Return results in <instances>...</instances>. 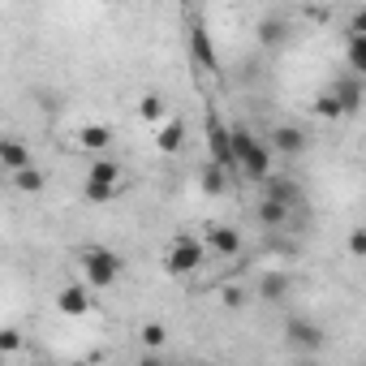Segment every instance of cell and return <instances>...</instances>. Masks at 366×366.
<instances>
[{
	"mask_svg": "<svg viewBox=\"0 0 366 366\" xmlns=\"http://www.w3.org/2000/svg\"><path fill=\"white\" fill-rule=\"evenodd\" d=\"M181 142H186V121H164L155 134V147L164 155H172V151H181Z\"/></svg>",
	"mask_w": 366,
	"mask_h": 366,
	"instance_id": "5bb4252c",
	"label": "cell"
},
{
	"mask_svg": "<svg viewBox=\"0 0 366 366\" xmlns=\"http://www.w3.org/2000/svg\"><path fill=\"white\" fill-rule=\"evenodd\" d=\"M82 194H86V203H112V199H117V181H95V177H86Z\"/></svg>",
	"mask_w": 366,
	"mask_h": 366,
	"instance_id": "d6986e66",
	"label": "cell"
},
{
	"mask_svg": "<svg viewBox=\"0 0 366 366\" xmlns=\"http://www.w3.org/2000/svg\"><path fill=\"white\" fill-rule=\"evenodd\" d=\"M220 297H224V306H233V310H237V306L246 302V289H237V285H224V293H220Z\"/></svg>",
	"mask_w": 366,
	"mask_h": 366,
	"instance_id": "484cf974",
	"label": "cell"
},
{
	"mask_svg": "<svg viewBox=\"0 0 366 366\" xmlns=\"http://www.w3.org/2000/svg\"><path fill=\"white\" fill-rule=\"evenodd\" d=\"M0 353H22V332H14V327H0Z\"/></svg>",
	"mask_w": 366,
	"mask_h": 366,
	"instance_id": "d4e9b609",
	"label": "cell"
},
{
	"mask_svg": "<svg viewBox=\"0 0 366 366\" xmlns=\"http://www.w3.org/2000/svg\"><path fill=\"white\" fill-rule=\"evenodd\" d=\"M190 56H194V65H199V69H207V74H216V69H220L216 44H212V35H207V26H203V22H194V26H190Z\"/></svg>",
	"mask_w": 366,
	"mask_h": 366,
	"instance_id": "5b68a950",
	"label": "cell"
},
{
	"mask_svg": "<svg viewBox=\"0 0 366 366\" xmlns=\"http://www.w3.org/2000/svg\"><path fill=\"white\" fill-rule=\"evenodd\" d=\"M285 39H289V22L285 18H263L259 22V44L263 48H280Z\"/></svg>",
	"mask_w": 366,
	"mask_h": 366,
	"instance_id": "9a60e30c",
	"label": "cell"
},
{
	"mask_svg": "<svg viewBox=\"0 0 366 366\" xmlns=\"http://www.w3.org/2000/svg\"><path fill=\"white\" fill-rule=\"evenodd\" d=\"M164 340H168L164 323H142V345L147 349H164Z\"/></svg>",
	"mask_w": 366,
	"mask_h": 366,
	"instance_id": "cb8c5ba5",
	"label": "cell"
},
{
	"mask_svg": "<svg viewBox=\"0 0 366 366\" xmlns=\"http://www.w3.org/2000/svg\"><path fill=\"white\" fill-rule=\"evenodd\" d=\"M285 340H289L293 349H302V353H315V349H323V332H319L310 319H289V327H285Z\"/></svg>",
	"mask_w": 366,
	"mask_h": 366,
	"instance_id": "8992f818",
	"label": "cell"
},
{
	"mask_svg": "<svg viewBox=\"0 0 366 366\" xmlns=\"http://www.w3.org/2000/svg\"><path fill=\"white\" fill-rule=\"evenodd\" d=\"M164 112H168L164 95H159V91H147V95H142V104H138V117H142V121H151V125H159V121H164Z\"/></svg>",
	"mask_w": 366,
	"mask_h": 366,
	"instance_id": "e0dca14e",
	"label": "cell"
},
{
	"mask_svg": "<svg viewBox=\"0 0 366 366\" xmlns=\"http://www.w3.org/2000/svg\"><path fill=\"white\" fill-rule=\"evenodd\" d=\"M82 272H86V285H91V289H108V285L121 280L125 259H121L117 250H108V246H91V250L82 254Z\"/></svg>",
	"mask_w": 366,
	"mask_h": 366,
	"instance_id": "7a4b0ae2",
	"label": "cell"
},
{
	"mask_svg": "<svg viewBox=\"0 0 366 366\" xmlns=\"http://www.w3.org/2000/svg\"><path fill=\"white\" fill-rule=\"evenodd\" d=\"M272 147H276L280 155H302V151L310 147V138H306V129H297V125H276V129H272Z\"/></svg>",
	"mask_w": 366,
	"mask_h": 366,
	"instance_id": "9c48e42d",
	"label": "cell"
},
{
	"mask_svg": "<svg viewBox=\"0 0 366 366\" xmlns=\"http://www.w3.org/2000/svg\"><path fill=\"white\" fill-rule=\"evenodd\" d=\"M199 263H203V246H199L194 233H181V237L168 246V254H164L168 276H190V272H199Z\"/></svg>",
	"mask_w": 366,
	"mask_h": 366,
	"instance_id": "3957f363",
	"label": "cell"
},
{
	"mask_svg": "<svg viewBox=\"0 0 366 366\" xmlns=\"http://www.w3.org/2000/svg\"><path fill=\"white\" fill-rule=\"evenodd\" d=\"M336 99H340V108H345V117H353L357 108H362V74H349V78H340V82H332L327 86Z\"/></svg>",
	"mask_w": 366,
	"mask_h": 366,
	"instance_id": "ba28073f",
	"label": "cell"
},
{
	"mask_svg": "<svg viewBox=\"0 0 366 366\" xmlns=\"http://www.w3.org/2000/svg\"><path fill=\"white\" fill-rule=\"evenodd\" d=\"M315 117H323V121H340V117H345V108H340V99H336L332 91H323V95L315 99Z\"/></svg>",
	"mask_w": 366,
	"mask_h": 366,
	"instance_id": "7402d4cb",
	"label": "cell"
},
{
	"mask_svg": "<svg viewBox=\"0 0 366 366\" xmlns=\"http://www.w3.org/2000/svg\"><path fill=\"white\" fill-rule=\"evenodd\" d=\"M207 151H212V164H220L224 172L237 168V159H233V142H229V125H224L216 112L207 117Z\"/></svg>",
	"mask_w": 366,
	"mask_h": 366,
	"instance_id": "277c9868",
	"label": "cell"
},
{
	"mask_svg": "<svg viewBox=\"0 0 366 366\" xmlns=\"http://www.w3.org/2000/svg\"><path fill=\"white\" fill-rule=\"evenodd\" d=\"M0 362H5V353H0Z\"/></svg>",
	"mask_w": 366,
	"mask_h": 366,
	"instance_id": "f546056e",
	"label": "cell"
},
{
	"mask_svg": "<svg viewBox=\"0 0 366 366\" xmlns=\"http://www.w3.org/2000/svg\"><path fill=\"white\" fill-rule=\"evenodd\" d=\"M14 186H18L22 194H39V190H44V172H39L35 164H26V168L14 172Z\"/></svg>",
	"mask_w": 366,
	"mask_h": 366,
	"instance_id": "ac0fdd59",
	"label": "cell"
},
{
	"mask_svg": "<svg viewBox=\"0 0 366 366\" xmlns=\"http://www.w3.org/2000/svg\"><path fill=\"white\" fill-rule=\"evenodd\" d=\"M349 254H357V259L366 254V233H362V229H353V233H349Z\"/></svg>",
	"mask_w": 366,
	"mask_h": 366,
	"instance_id": "4316f807",
	"label": "cell"
},
{
	"mask_svg": "<svg viewBox=\"0 0 366 366\" xmlns=\"http://www.w3.org/2000/svg\"><path fill=\"white\" fill-rule=\"evenodd\" d=\"M254 216H259V224H263V229H280V224L289 220V203H280V199L263 194V199H259V207H254Z\"/></svg>",
	"mask_w": 366,
	"mask_h": 366,
	"instance_id": "8fae6325",
	"label": "cell"
},
{
	"mask_svg": "<svg viewBox=\"0 0 366 366\" xmlns=\"http://www.w3.org/2000/svg\"><path fill=\"white\" fill-rule=\"evenodd\" d=\"M345 56H349V74H366V35H353Z\"/></svg>",
	"mask_w": 366,
	"mask_h": 366,
	"instance_id": "44dd1931",
	"label": "cell"
},
{
	"mask_svg": "<svg viewBox=\"0 0 366 366\" xmlns=\"http://www.w3.org/2000/svg\"><path fill=\"white\" fill-rule=\"evenodd\" d=\"M349 31H353V35H362V31H366V14H353V22H349Z\"/></svg>",
	"mask_w": 366,
	"mask_h": 366,
	"instance_id": "83f0119b",
	"label": "cell"
},
{
	"mask_svg": "<svg viewBox=\"0 0 366 366\" xmlns=\"http://www.w3.org/2000/svg\"><path fill=\"white\" fill-rule=\"evenodd\" d=\"M203 190H207V194H224V190H229V172H224L220 164H212V159H207V168H203Z\"/></svg>",
	"mask_w": 366,
	"mask_h": 366,
	"instance_id": "ffe728a7",
	"label": "cell"
},
{
	"mask_svg": "<svg viewBox=\"0 0 366 366\" xmlns=\"http://www.w3.org/2000/svg\"><path fill=\"white\" fill-rule=\"evenodd\" d=\"M181 5H186V9H190V5H194V0H181Z\"/></svg>",
	"mask_w": 366,
	"mask_h": 366,
	"instance_id": "f1b7e54d",
	"label": "cell"
},
{
	"mask_svg": "<svg viewBox=\"0 0 366 366\" xmlns=\"http://www.w3.org/2000/svg\"><path fill=\"white\" fill-rule=\"evenodd\" d=\"M56 310L69 315V319L91 315V289H86V285H65V289L56 293Z\"/></svg>",
	"mask_w": 366,
	"mask_h": 366,
	"instance_id": "52a82bcc",
	"label": "cell"
},
{
	"mask_svg": "<svg viewBox=\"0 0 366 366\" xmlns=\"http://www.w3.org/2000/svg\"><path fill=\"white\" fill-rule=\"evenodd\" d=\"M289 289H293V280H289L285 272H267V276H259V297H263V302H285Z\"/></svg>",
	"mask_w": 366,
	"mask_h": 366,
	"instance_id": "4fadbf2b",
	"label": "cell"
},
{
	"mask_svg": "<svg viewBox=\"0 0 366 366\" xmlns=\"http://www.w3.org/2000/svg\"><path fill=\"white\" fill-rule=\"evenodd\" d=\"M207 242H212V250H216L220 259H233V254H242V233H237V229L212 224V229H207Z\"/></svg>",
	"mask_w": 366,
	"mask_h": 366,
	"instance_id": "30bf717a",
	"label": "cell"
},
{
	"mask_svg": "<svg viewBox=\"0 0 366 366\" xmlns=\"http://www.w3.org/2000/svg\"><path fill=\"white\" fill-rule=\"evenodd\" d=\"M91 177L95 181H121V164L117 159H95L91 164Z\"/></svg>",
	"mask_w": 366,
	"mask_h": 366,
	"instance_id": "603a6c76",
	"label": "cell"
},
{
	"mask_svg": "<svg viewBox=\"0 0 366 366\" xmlns=\"http://www.w3.org/2000/svg\"><path fill=\"white\" fill-rule=\"evenodd\" d=\"M229 142H233V159H237V168H242L250 181H263V177L272 172V151H267L246 125H233V129H229Z\"/></svg>",
	"mask_w": 366,
	"mask_h": 366,
	"instance_id": "6da1fadb",
	"label": "cell"
},
{
	"mask_svg": "<svg viewBox=\"0 0 366 366\" xmlns=\"http://www.w3.org/2000/svg\"><path fill=\"white\" fill-rule=\"evenodd\" d=\"M0 164H5L9 172L26 168V164H31V147H26L22 138H0Z\"/></svg>",
	"mask_w": 366,
	"mask_h": 366,
	"instance_id": "7c38bea8",
	"label": "cell"
},
{
	"mask_svg": "<svg viewBox=\"0 0 366 366\" xmlns=\"http://www.w3.org/2000/svg\"><path fill=\"white\" fill-rule=\"evenodd\" d=\"M78 142H82L86 151H108V147H112V129H108V125H82Z\"/></svg>",
	"mask_w": 366,
	"mask_h": 366,
	"instance_id": "2e32d148",
	"label": "cell"
}]
</instances>
